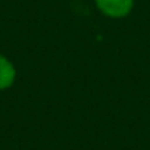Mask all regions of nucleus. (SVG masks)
Masks as SVG:
<instances>
[{
    "label": "nucleus",
    "instance_id": "f257e3e1",
    "mask_svg": "<svg viewBox=\"0 0 150 150\" xmlns=\"http://www.w3.org/2000/svg\"><path fill=\"white\" fill-rule=\"evenodd\" d=\"M96 6L106 16L124 18L132 11L134 0H96Z\"/></svg>",
    "mask_w": 150,
    "mask_h": 150
},
{
    "label": "nucleus",
    "instance_id": "f03ea898",
    "mask_svg": "<svg viewBox=\"0 0 150 150\" xmlns=\"http://www.w3.org/2000/svg\"><path fill=\"white\" fill-rule=\"evenodd\" d=\"M16 77V71L13 68V65L5 57L0 54V90L9 88Z\"/></svg>",
    "mask_w": 150,
    "mask_h": 150
}]
</instances>
